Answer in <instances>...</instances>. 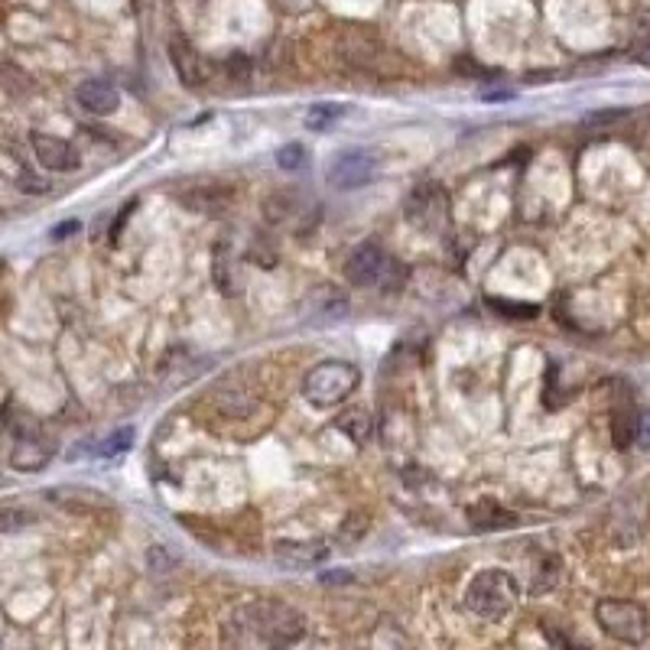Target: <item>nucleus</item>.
Masks as SVG:
<instances>
[{"mask_svg": "<svg viewBox=\"0 0 650 650\" xmlns=\"http://www.w3.org/2000/svg\"><path fill=\"white\" fill-rule=\"evenodd\" d=\"M306 634L303 611L273 598L244 602L225 621V644L234 647H283L296 644Z\"/></svg>", "mask_w": 650, "mask_h": 650, "instance_id": "nucleus-1", "label": "nucleus"}, {"mask_svg": "<svg viewBox=\"0 0 650 650\" xmlns=\"http://www.w3.org/2000/svg\"><path fill=\"white\" fill-rule=\"evenodd\" d=\"M520 585L507 569H481L465 585V608L485 621H498L517 605Z\"/></svg>", "mask_w": 650, "mask_h": 650, "instance_id": "nucleus-2", "label": "nucleus"}, {"mask_svg": "<svg viewBox=\"0 0 650 650\" xmlns=\"http://www.w3.org/2000/svg\"><path fill=\"white\" fill-rule=\"evenodd\" d=\"M361 384V371L351 361H322L303 377V397L312 407H338L345 403Z\"/></svg>", "mask_w": 650, "mask_h": 650, "instance_id": "nucleus-3", "label": "nucleus"}, {"mask_svg": "<svg viewBox=\"0 0 650 650\" xmlns=\"http://www.w3.org/2000/svg\"><path fill=\"white\" fill-rule=\"evenodd\" d=\"M345 277L355 286H384V290H397L403 277H407V270H403L400 260L390 257L384 247L368 241V244H358L355 251L348 254Z\"/></svg>", "mask_w": 650, "mask_h": 650, "instance_id": "nucleus-4", "label": "nucleus"}, {"mask_svg": "<svg viewBox=\"0 0 650 650\" xmlns=\"http://www.w3.org/2000/svg\"><path fill=\"white\" fill-rule=\"evenodd\" d=\"M595 621L608 637L621 644H641L647 637V611L634 602H621V598H602L595 605Z\"/></svg>", "mask_w": 650, "mask_h": 650, "instance_id": "nucleus-5", "label": "nucleus"}, {"mask_svg": "<svg viewBox=\"0 0 650 650\" xmlns=\"http://www.w3.org/2000/svg\"><path fill=\"white\" fill-rule=\"evenodd\" d=\"M407 221L416 228L429 231V234L446 228L449 225V195H446V189L433 186V182H426V186L416 189L407 199Z\"/></svg>", "mask_w": 650, "mask_h": 650, "instance_id": "nucleus-6", "label": "nucleus"}, {"mask_svg": "<svg viewBox=\"0 0 650 650\" xmlns=\"http://www.w3.org/2000/svg\"><path fill=\"white\" fill-rule=\"evenodd\" d=\"M377 176V156L371 150H345L335 153V160L325 169V179L335 189H361Z\"/></svg>", "mask_w": 650, "mask_h": 650, "instance_id": "nucleus-7", "label": "nucleus"}, {"mask_svg": "<svg viewBox=\"0 0 650 650\" xmlns=\"http://www.w3.org/2000/svg\"><path fill=\"white\" fill-rule=\"evenodd\" d=\"M30 143H33V156L39 160V166L52 169V173H75V169L82 166V153H78L69 140L33 130Z\"/></svg>", "mask_w": 650, "mask_h": 650, "instance_id": "nucleus-8", "label": "nucleus"}, {"mask_svg": "<svg viewBox=\"0 0 650 650\" xmlns=\"http://www.w3.org/2000/svg\"><path fill=\"white\" fill-rule=\"evenodd\" d=\"M75 101L82 104L88 114L108 117L121 108V91H117L108 78H85V82L75 88Z\"/></svg>", "mask_w": 650, "mask_h": 650, "instance_id": "nucleus-9", "label": "nucleus"}, {"mask_svg": "<svg viewBox=\"0 0 650 650\" xmlns=\"http://www.w3.org/2000/svg\"><path fill=\"white\" fill-rule=\"evenodd\" d=\"M273 556H277L280 566L312 569L329 556V546H325L322 540H280L277 546H273Z\"/></svg>", "mask_w": 650, "mask_h": 650, "instance_id": "nucleus-10", "label": "nucleus"}, {"mask_svg": "<svg viewBox=\"0 0 650 650\" xmlns=\"http://www.w3.org/2000/svg\"><path fill=\"white\" fill-rule=\"evenodd\" d=\"M49 459H52V449L39 433H20L17 442H13L10 465L17 468V472H39Z\"/></svg>", "mask_w": 650, "mask_h": 650, "instance_id": "nucleus-11", "label": "nucleus"}, {"mask_svg": "<svg viewBox=\"0 0 650 650\" xmlns=\"http://www.w3.org/2000/svg\"><path fill=\"white\" fill-rule=\"evenodd\" d=\"M169 56H173V69L179 75V82H186L189 88H199L202 85L205 65L199 59V52L192 49V43H186V39H173V46H169Z\"/></svg>", "mask_w": 650, "mask_h": 650, "instance_id": "nucleus-12", "label": "nucleus"}, {"mask_svg": "<svg viewBox=\"0 0 650 650\" xmlns=\"http://www.w3.org/2000/svg\"><path fill=\"white\" fill-rule=\"evenodd\" d=\"M335 426L342 429V433H345L351 442H355V446H364V442L371 439V413L361 410V407L345 410V413L335 420Z\"/></svg>", "mask_w": 650, "mask_h": 650, "instance_id": "nucleus-13", "label": "nucleus"}, {"mask_svg": "<svg viewBox=\"0 0 650 650\" xmlns=\"http://www.w3.org/2000/svg\"><path fill=\"white\" fill-rule=\"evenodd\" d=\"M228 199H231V192L228 189H218V186H208V189L202 186V189L182 195V202H186L192 212H212V215H218L221 208L228 205Z\"/></svg>", "mask_w": 650, "mask_h": 650, "instance_id": "nucleus-14", "label": "nucleus"}, {"mask_svg": "<svg viewBox=\"0 0 650 650\" xmlns=\"http://www.w3.org/2000/svg\"><path fill=\"white\" fill-rule=\"evenodd\" d=\"M468 517H472V524L475 527H481V530H501V527H514V514H507V511H501L498 504H491V501H485V504H478V507H472L468 511Z\"/></svg>", "mask_w": 650, "mask_h": 650, "instance_id": "nucleus-15", "label": "nucleus"}, {"mask_svg": "<svg viewBox=\"0 0 650 650\" xmlns=\"http://www.w3.org/2000/svg\"><path fill=\"white\" fill-rule=\"evenodd\" d=\"M611 439H615L618 449H628L637 439V420H634L631 407H618L615 413H611Z\"/></svg>", "mask_w": 650, "mask_h": 650, "instance_id": "nucleus-16", "label": "nucleus"}, {"mask_svg": "<svg viewBox=\"0 0 650 650\" xmlns=\"http://www.w3.org/2000/svg\"><path fill=\"white\" fill-rule=\"evenodd\" d=\"M348 114V108L345 104H332V101H322V104H312V108L306 111V127L309 130H329L338 117H345Z\"/></svg>", "mask_w": 650, "mask_h": 650, "instance_id": "nucleus-17", "label": "nucleus"}, {"mask_svg": "<svg viewBox=\"0 0 650 650\" xmlns=\"http://www.w3.org/2000/svg\"><path fill=\"white\" fill-rule=\"evenodd\" d=\"M134 426H124V429H117L114 436H108L101 442V449H98V455H104V459H114V455H124L130 446H134Z\"/></svg>", "mask_w": 650, "mask_h": 650, "instance_id": "nucleus-18", "label": "nucleus"}, {"mask_svg": "<svg viewBox=\"0 0 650 650\" xmlns=\"http://www.w3.org/2000/svg\"><path fill=\"white\" fill-rule=\"evenodd\" d=\"M277 166L286 169V173H296V169L306 166V147L303 143H286V147L277 150Z\"/></svg>", "mask_w": 650, "mask_h": 650, "instance_id": "nucleus-19", "label": "nucleus"}, {"mask_svg": "<svg viewBox=\"0 0 650 650\" xmlns=\"http://www.w3.org/2000/svg\"><path fill=\"white\" fill-rule=\"evenodd\" d=\"M17 186H20L23 192H30V195H43V192H49V182H46L43 176L30 173V169H23L20 179H17Z\"/></svg>", "mask_w": 650, "mask_h": 650, "instance_id": "nucleus-20", "label": "nucleus"}, {"mask_svg": "<svg viewBox=\"0 0 650 650\" xmlns=\"http://www.w3.org/2000/svg\"><path fill=\"white\" fill-rule=\"evenodd\" d=\"M30 520H33V514H30V511H13V507H7V511H4V530H7V533H13L17 527L30 524Z\"/></svg>", "mask_w": 650, "mask_h": 650, "instance_id": "nucleus-21", "label": "nucleus"}, {"mask_svg": "<svg viewBox=\"0 0 650 650\" xmlns=\"http://www.w3.org/2000/svg\"><path fill=\"white\" fill-rule=\"evenodd\" d=\"M494 306H498V309H507V316H524V319H533V316H537V306H530V303L517 306V303H504V299H494Z\"/></svg>", "mask_w": 650, "mask_h": 650, "instance_id": "nucleus-22", "label": "nucleus"}, {"mask_svg": "<svg viewBox=\"0 0 650 650\" xmlns=\"http://www.w3.org/2000/svg\"><path fill=\"white\" fill-rule=\"evenodd\" d=\"M637 442H641L644 449H650V410L637 416Z\"/></svg>", "mask_w": 650, "mask_h": 650, "instance_id": "nucleus-23", "label": "nucleus"}, {"mask_svg": "<svg viewBox=\"0 0 650 650\" xmlns=\"http://www.w3.org/2000/svg\"><path fill=\"white\" fill-rule=\"evenodd\" d=\"M78 228H82V225H78V221L72 218V221H62V225H56L49 234H52V238H56V241H62V238H69V234H75Z\"/></svg>", "mask_w": 650, "mask_h": 650, "instance_id": "nucleus-24", "label": "nucleus"}, {"mask_svg": "<svg viewBox=\"0 0 650 650\" xmlns=\"http://www.w3.org/2000/svg\"><path fill=\"white\" fill-rule=\"evenodd\" d=\"M485 101H504V98H511V91H504V88H494V91H485V95H481Z\"/></svg>", "mask_w": 650, "mask_h": 650, "instance_id": "nucleus-25", "label": "nucleus"}]
</instances>
